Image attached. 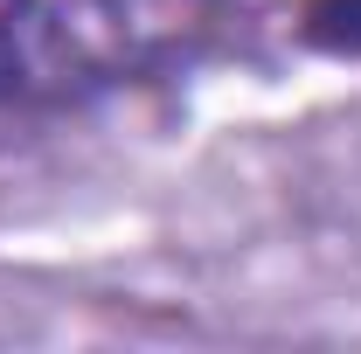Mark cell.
I'll use <instances>...</instances> for the list:
<instances>
[{
	"instance_id": "1",
	"label": "cell",
	"mask_w": 361,
	"mask_h": 354,
	"mask_svg": "<svg viewBox=\"0 0 361 354\" xmlns=\"http://www.w3.org/2000/svg\"><path fill=\"white\" fill-rule=\"evenodd\" d=\"M229 0H0V111L90 97L174 63Z\"/></svg>"
},
{
	"instance_id": "2",
	"label": "cell",
	"mask_w": 361,
	"mask_h": 354,
	"mask_svg": "<svg viewBox=\"0 0 361 354\" xmlns=\"http://www.w3.org/2000/svg\"><path fill=\"white\" fill-rule=\"evenodd\" d=\"M313 35L326 49H361V0H326L313 14Z\"/></svg>"
}]
</instances>
